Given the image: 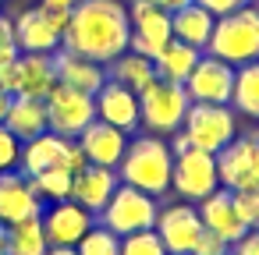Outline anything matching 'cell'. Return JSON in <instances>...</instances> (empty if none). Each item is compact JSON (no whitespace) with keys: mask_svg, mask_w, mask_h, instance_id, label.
Masks as SVG:
<instances>
[{"mask_svg":"<svg viewBox=\"0 0 259 255\" xmlns=\"http://www.w3.org/2000/svg\"><path fill=\"white\" fill-rule=\"evenodd\" d=\"M231 107H234V114L259 121V61H248V64L234 68Z\"/></svg>","mask_w":259,"mask_h":255,"instance_id":"27","label":"cell"},{"mask_svg":"<svg viewBox=\"0 0 259 255\" xmlns=\"http://www.w3.org/2000/svg\"><path fill=\"white\" fill-rule=\"evenodd\" d=\"M68 142H71V138H64V135H57V131H43V135L22 142V160H18L22 174L36 177V174H43V170H57V167H61V156H64V149H68Z\"/></svg>","mask_w":259,"mask_h":255,"instance_id":"22","label":"cell"},{"mask_svg":"<svg viewBox=\"0 0 259 255\" xmlns=\"http://www.w3.org/2000/svg\"><path fill=\"white\" fill-rule=\"evenodd\" d=\"M199 57H202V50H195V46H188V43H181V39H170V43L153 57L156 78H167V82L185 85V78L192 75V68L199 64Z\"/></svg>","mask_w":259,"mask_h":255,"instance_id":"25","label":"cell"},{"mask_svg":"<svg viewBox=\"0 0 259 255\" xmlns=\"http://www.w3.org/2000/svg\"><path fill=\"white\" fill-rule=\"evenodd\" d=\"M153 230L160 234L167 255H192L199 234H202V220H199V209L188 206V202H178V206H167L156 213V223Z\"/></svg>","mask_w":259,"mask_h":255,"instance_id":"14","label":"cell"},{"mask_svg":"<svg viewBox=\"0 0 259 255\" xmlns=\"http://www.w3.org/2000/svg\"><path fill=\"white\" fill-rule=\"evenodd\" d=\"M68 15L64 8H29L18 15L15 22V43L22 54H54L64 43V29H68Z\"/></svg>","mask_w":259,"mask_h":255,"instance_id":"6","label":"cell"},{"mask_svg":"<svg viewBox=\"0 0 259 255\" xmlns=\"http://www.w3.org/2000/svg\"><path fill=\"white\" fill-rule=\"evenodd\" d=\"M4 248H8V227L0 223V255H4Z\"/></svg>","mask_w":259,"mask_h":255,"instance_id":"41","label":"cell"},{"mask_svg":"<svg viewBox=\"0 0 259 255\" xmlns=\"http://www.w3.org/2000/svg\"><path fill=\"white\" fill-rule=\"evenodd\" d=\"M18 43H15V22L0 15V68H8L15 57H18Z\"/></svg>","mask_w":259,"mask_h":255,"instance_id":"33","label":"cell"},{"mask_svg":"<svg viewBox=\"0 0 259 255\" xmlns=\"http://www.w3.org/2000/svg\"><path fill=\"white\" fill-rule=\"evenodd\" d=\"M43 103H47V124H50V131H57L64 138H78L96 121V99L89 92H82V89H71V85L57 82Z\"/></svg>","mask_w":259,"mask_h":255,"instance_id":"9","label":"cell"},{"mask_svg":"<svg viewBox=\"0 0 259 255\" xmlns=\"http://www.w3.org/2000/svg\"><path fill=\"white\" fill-rule=\"evenodd\" d=\"M195 4H202L213 18H220V15H231V11H238V8H245V4H252V0H195Z\"/></svg>","mask_w":259,"mask_h":255,"instance_id":"35","label":"cell"},{"mask_svg":"<svg viewBox=\"0 0 259 255\" xmlns=\"http://www.w3.org/2000/svg\"><path fill=\"white\" fill-rule=\"evenodd\" d=\"M54 85H57L54 54H18L8 68H0V89H8L11 96L47 99Z\"/></svg>","mask_w":259,"mask_h":255,"instance_id":"8","label":"cell"},{"mask_svg":"<svg viewBox=\"0 0 259 255\" xmlns=\"http://www.w3.org/2000/svg\"><path fill=\"white\" fill-rule=\"evenodd\" d=\"M18 160H22V138H15L4 124H0V174L15 170Z\"/></svg>","mask_w":259,"mask_h":255,"instance_id":"32","label":"cell"},{"mask_svg":"<svg viewBox=\"0 0 259 255\" xmlns=\"http://www.w3.org/2000/svg\"><path fill=\"white\" fill-rule=\"evenodd\" d=\"M121 177L114 167H96V163H85L75 177H71V198L78 206H85L93 216H100V209L110 202V195L117 191Z\"/></svg>","mask_w":259,"mask_h":255,"instance_id":"20","label":"cell"},{"mask_svg":"<svg viewBox=\"0 0 259 255\" xmlns=\"http://www.w3.org/2000/svg\"><path fill=\"white\" fill-rule=\"evenodd\" d=\"M93 99H96V117H100V121L121 128V131H128V135L139 128V92H132L128 85L107 78Z\"/></svg>","mask_w":259,"mask_h":255,"instance_id":"18","label":"cell"},{"mask_svg":"<svg viewBox=\"0 0 259 255\" xmlns=\"http://www.w3.org/2000/svg\"><path fill=\"white\" fill-rule=\"evenodd\" d=\"M0 4H4V0H0Z\"/></svg>","mask_w":259,"mask_h":255,"instance_id":"44","label":"cell"},{"mask_svg":"<svg viewBox=\"0 0 259 255\" xmlns=\"http://www.w3.org/2000/svg\"><path fill=\"white\" fill-rule=\"evenodd\" d=\"M217 177L227 191H252L259 184V135H234L217 152Z\"/></svg>","mask_w":259,"mask_h":255,"instance_id":"10","label":"cell"},{"mask_svg":"<svg viewBox=\"0 0 259 255\" xmlns=\"http://www.w3.org/2000/svg\"><path fill=\"white\" fill-rule=\"evenodd\" d=\"M32 188L39 191L43 202H64V198H71V174H64V170H43V174L32 177Z\"/></svg>","mask_w":259,"mask_h":255,"instance_id":"30","label":"cell"},{"mask_svg":"<svg viewBox=\"0 0 259 255\" xmlns=\"http://www.w3.org/2000/svg\"><path fill=\"white\" fill-rule=\"evenodd\" d=\"M156 8H163V11H178V8H185V4H192V0H153Z\"/></svg>","mask_w":259,"mask_h":255,"instance_id":"37","label":"cell"},{"mask_svg":"<svg viewBox=\"0 0 259 255\" xmlns=\"http://www.w3.org/2000/svg\"><path fill=\"white\" fill-rule=\"evenodd\" d=\"M75 251H78V255H121V237H117L110 227L93 223V227L82 234V241L75 244Z\"/></svg>","mask_w":259,"mask_h":255,"instance_id":"29","label":"cell"},{"mask_svg":"<svg viewBox=\"0 0 259 255\" xmlns=\"http://www.w3.org/2000/svg\"><path fill=\"white\" fill-rule=\"evenodd\" d=\"M181 131L192 142V149H202V152L217 156L238 135V114H234L231 103H192Z\"/></svg>","mask_w":259,"mask_h":255,"instance_id":"5","label":"cell"},{"mask_svg":"<svg viewBox=\"0 0 259 255\" xmlns=\"http://www.w3.org/2000/svg\"><path fill=\"white\" fill-rule=\"evenodd\" d=\"M252 195H255V209H259V184H255V188H252Z\"/></svg>","mask_w":259,"mask_h":255,"instance_id":"42","label":"cell"},{"mask_svg":"<svg viewBox=\"0 0 259 255\" xmlns=\"http://www.w3.org/2000/svg\"><path fill=\"white\" fill-rule=\"evenodd\" d=\"M47 8H64V11H71L75 4H82V0H43Z\"/></svg>","mask_w":259,"mask_h":255,"instance_id":"39","label":"cell"},{"mask_svg":"<svg viewBox=\"0 0 259 255\" xmlns=\"http://www.w3.org/2000/svg\"><path fill=\"white\" fill-rule=\"evenodd\" d=\"M224 255H234V251H231V248H227V251H224Z\"/></svg>","mask_w":259,"mask_h":255,"instance_id":"43","label":"cell"},{"mask_svg":"<svg viewBox=\"0 0 259 255\" xmlns=\"http://www.w3.org/2000/svg\"><path fill=\"white\" fill-rule=\"evenodd\" d=\"M234 255H259V227H252V230H245L238 241H234V248H231Z\"/></svg>","mask_w":259,"mask_h":255,"instance_id":"36","label":"cell"},{"mask_svg":"<svg viewBox=\"0 0 259 255\" xmlns=\"http://www.w3.org/2000/svg\"><path fill=\"white\" fill-rule=\"evenodd\" d=\"M64 50H75L82 57H93L96 64L117 61L132 46V22L121 0H82L68 15L64 29Z\"/></svg>","mask_w":259,"mask_h":255,"instance_id":"1","label":"cell"},{"mask_svg":"<svg viewBox=\"0 0 259 255\" xmlns=\"http://www.w3.org/2000/svg\"><path fill=\"white\" fill-rule=\"evenodd\" d=\"M206 54L227 61L231 68L259 61V8L245 4L231 15H220L213 22V36L206 43Z\"/></svg>","mask_w":259,"mask_h":255,"instance_id":"3","label":"cell"},{"mask_svg":"<svg viewBox=\"0 0 259 255\" xmlns=\"http://www.w3.org/2000/svg\"><path fill=\"white\" fill-rule=\"evenodd\" d=\"M121 255H167L160 234L149 227V230H135V234H124L121 237Z\"/></svg>","mask_w":259,"mask_h":255,"instance_id":"31","label":"cell"},{"mask_svg":"<svg viewBox=\"0 0 259 255\" xmlns=\"http://www.w3.org/2000/svg\"><path fill=\"white\" fill-rule=\"evenodd\" d=\"M192 99L185 92V85L167 82V78H153L142 92H139V124L149 135H174L185 124Z\"/></svg>","mask_w":259,"mask_h":255,"instance_id":"4","label":"cell"},{"mask_svg":"<svg viewBox=\"0 0 259 255\" xmlns=\"http://www.w3.org/2000/svg\"><path fill=\"white\" fill-rule=\"evenodd\" d=\"M75 142L82 145V152H85L89 163H96V167H114V170H117V163H121V156H124V149H128V131H121V128H114V124H107V121L96 117Z\"/></svg>","mask_w":259,"mask_h":255,"instance_id":"19","label":"cell"},{"mask_svg":"<svg viewBox=\"0 0 259 255\" xmlns=\"http://www.w3.org/2000/svg\"><path fill=\"white\" fill-rule=\"evenodd\" d=\"M231 89H234V68L227 61H220V57L202 50L199 64L185 78L188 99L192 103H231Z\"/></svg>","mask_w":259,"mask_h":255,"instance_id":"13","label":"cell"},{"mask_svg":"<svg viewBox=\"0 0 259 255\" xmlns=\"http://www.w3.org/2000/svg\"><path fill=\"white\" fill-rule=\"evenodd\" d=\"M170 170H174V152L163 142V135H139L128 138V149L117 163V177L121 184H132L146 195H163L170 191Z\"/></svg>","mask_w":259,"mask_h":255,"instance_id":"2","label":"cell"},{"mask_svg":"<svg viewBox=\"0 0 259 255\" xmlns=\"http://www.w3.org/2000/svg\"><path fill=\"white\" fill-rule=\"evenodd\" d=\"M47 251H50V237H47L39 216L8 227V248H4V255H47Z\"/></svg>","mask_w":259,"mask_h":255,"instance_id":"28","label":"cell"},{"mask_svg":"<svg viewBox=\"0 0 259 255\" xmlns=\"http://www.w3.org/2000/svg\"><path fill=\"white\" fill-rule=\"evenodd\" d=\"M170 188L188 198V202H202L206 195H213L220 188L217 177V156L202 152V149H185L174 156V170H170Z\"/></svg>","mask_w":259,"mask_h":255,"instance_id":"11","label":"cell"},{"mask_svg":"<svg viewBox=\"0 0 259 255\" xmlns=\"http://www.w3.org/2000/svg\"><path fill=\"white\" fill-rule=\"evenodd\" d=\"M156 213H160V206H156L153 195H146L132 184H117L110 202L100 209V223L110 227L117 237H124V234H135V230H149L156 223Z\"/></svg>","mask_w":259,"mask_h":255,"instance_id":"7","label":"cell"},{"mask_svg":"<svg viewBox=\"0 0 259 255\" xmlns=\"http://www.w3.org/2000/svg\"><path fill=\"white\" fill-rule=\"evenodd\" d=\"M4 128L15 138H22V142L50 131V124H47V103L43 99H29V96H11V107L4 114Z\"/></svg>","mask_w":259,"mask_h":255,"instance_id":"23","label":"cell"},{"mask_svg":"<svg viewBox=\"0 0 259 255\" xmlns=\"http://www.w3.org/2000/svg\"><path fill=\"white\" fill-rule=\"evenodd\" d=\"M32 216H43V198L32 188V177L15 174V170L0 174V223L11 227V223L32 220Z\"/></svg>","mask_w":259,"mask_h":255,"instance_id":"15","label":"cell"},{"mask_svg":"<svg viewBox=\"0 0 259 255\" xmlns=\"http://www.w3.org/2000/svg\"><path fill=\"white\" fill-rule=\"evenodd\" d=\"M213 15L202 8V4H185V8H178V11H170V32H174V39H181V43H188V46H195V50H206V43H209V36H213Z\"/></svg>","mask_w":259,"mask_h":255,"instance_id":"24","label":"cell"},{"mask_svg":"<svg viewBox=\"0 0 259 255\" xmlns=\"http://www.w3.org/2000/svg\"><path fill=\"white\" fill-rule=\"evenodd\" d=\"M43 220V230L50 237V244H78L82 234L96 223V216L78 206L75 198H64V202H50V209L39 216Z\"/></svg>","mask_w":259,"mask_h":255,"instance_id":"17","label":"cell"},{"mask_svg":"<svg viewBox=\"0 0 259 255\" xmlns=\"http://www.w3.org/2000/svg\"><path fill=\"white\" fill-rule=\"evenodd\" d=\"M47 255H78V251H75V244H50Z\"/></svg>","mask_w":259,"mask_h":255,"instance_id":"38","label":"cell"},{"mask_svg":"<svg viewBox=\"0 0 259 255\" xmlns=\"http://www.w3.org/2000/svg\"><path fill=\"white\" fill-rule=\"evenodd\" d=\"M195 209H199L202 227H206V230H213L217 237H224L227 244H234V241L248 230V223H245V220H241V213H238L234 191H227V188H217V191H213V195H206Z\"/></svg>","mask_w":259,"mask_h":255,"instance_id":"16","label":"cell"},{"mask_svg":"<svg viewBox=\"0 0 259 255\" xmlns=\"http://www.w3.org/2000/svg\"><path fill=\"white\" fill-rule=\"evenodd\" d=\"M107 78H114V82L128 85L132 92H142V89L156 78V68H153V61H149V57H142V54H135V50H124L117 61H110V64H107Z\"/></svg>","mask_w":259,"mask_h":255,"instance_id":"26","label":"cell"},{"mask_svg":"<svg viewBox=\"0 0 259 255\" xmlns=\"http://www.w3.org/2000/svg\"><path fill=\"white\" fill-rule=\"evenodd\" d=\"M8 107H11V92H8V89H0V124H4V114H8Z\"/></svg>","mask_w":259,"mask_h":255,"instance_id":"40","label":"cell"},{"mask_svg":"<svg viewBox=\"0 0 259 255\" xmlns=\"http://www.w3.org/2000/svg\"><path fill=\"white\" fill-rule=\"evenodd\" d=\"M128 22H132V46L128 50H135V54H142L149 61L174 39V32H170V11L156 8L153 0H132Z\"/></svg>","mask_w":259,"mask_h":255,"instance_id":"12","label":"cell"},{"mask_svg":"<svg viewBox=\"0 0 259 255\" xmlns=\"http://www.w3.org/2000/svg\"><path fill=\"white\" fill-rule=\"evenodd\" d=\"M231 244L224 241V237H217L213 230H206L202 227V234H199V241H195V248H192V255H224Z\"/></svg>","mask_w":259,"mask_h":255,"instance_id":"34","label":"cell"},{"mask_svg":"<svg viewBox=\"0 0 259 255\" xmlns=\"http://www.w3.org/2000/svg\"><path fill=\"white\" fill-rule=\"evenodd\" d=\"M54 68H57V82L61 85H71V89H82L89 96L100 92V85L107 82V68L96 64L93 57H82L75 50H54Z\"/></svg>","mask_w":259,"mask_h":255,"instance_id":"21","label":"cell"}]
</instances>
